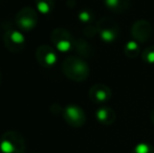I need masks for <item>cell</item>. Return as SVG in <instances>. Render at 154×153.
Segmentation results:
<instances>
[{"label": "cell", "mask_w": 154, "mask_h": 153, "mask_svg": "<svg viewBox=\"0 0 154 153\" xmlns=\"http://www.w3.org/2000/svg\"><path fill=\"white\" fill-rule=\"evenodd\" d=\"M142 59L147 64H154V46H149L142 53Z\"/></svg>", "instance_id": "e0dca14e"}, {"label": "cell", "mask_w": 154, "mask_h": 153, "mask_svg": "<svg viewBox=\"0 0 154 153\" xmlns=\"http://www.w3.org/2000/svg\"><path fill=\"white\" fill-rule=\"evenodd\" d=\"M25 142L17 131H8L0 139V151L2 153H24Z\"/></svg>", "instance_id": "7a4b0ae2"}, {"label": "cell", "mask_w": 154, "mask_h": 153, "mask_svg": "<svg viewBox=\"0 0 154 153\" xmlns=\"http://www.w3.org/2000/svg\"><path fill=\"white\" fill-rule=\"evenodd\" d=\"M38 12L31 6H24L16 14L15 23L19 31L31 32L38 24Z\"/></svg>", "instance_id": "277c9868"}, {"label": "cell", "mask_w": 154, "mask_h": 153, "mask_svg": "<svg viewBox=\"0 0 154 153\" xmlns=\"http://www.w3.org/2000/svg\"><path fill=\"white\" fill-rule=\"evenodd\" d=\"M95 118L99 123L108 126V125H111L114 123L116 115L113 109L110 107H100L95 112Z\"/></svg>", "instance_id": "8fae6325"}, {"label": "cell", "mask_w": 154, "mask_h": 153, "mask_svg": "<svg viewBox=\"0 0 154 153\" xmlns=\"http://www.w3.org/2000/svg\"><path fill=\"white\" fill-rule=\"evenodd\" d=\"M65 122L71 127L79 128L82 127L86 122V115L84 110L77 105H67L62 111Z\"/></svg>", "instance_id": "ba28073f"}, {"label": "cell", "mask_w": 154, "mask_h": 153, "mask_svg": "<svg viewBox=\"0 0 154 153\" xmlns=\"http://www.w3.org/2000/svg\"><path fill=\"white\" fill-rule=\"evenodd\" d=\"M105 5L108 10L114 13L126 12L130 8V0H104Z\"/></svg>", "instance_id": "7c38bea8"}, {"label": "cell", "mask_w": 154, "mask_h": 153, "mask_svg": "<svg viewBox=\"0 0 154 153\" xmlns=\"http://www.w3.org/2000/svg\"><path fill=\"white\" fill-rule=\"evenodd\" d=\"M36 10L43 16H47L54 11L56 6L55 0H35Z\"/></svg>", "instance_id": "4fadbf2b"}, {"label": "cell", "mask_w": 154, "mask_h": 153, "mask_svg": "<svg viewBox=\"0 0 154 153\" xmlns=\"http://www.w3.org/2000/svg\"><path fill=\"white\" fill-rule=\"evenodd\" d=\"M75 50H77V53L84 58H90V57H92V55H93V48L90 46L89 43L86 42L83 39L75 40Z\"/></svg>", "instance_id": "5bb4252c"}, {"label": "cell", "mask_w": 154, "mask_h": 153, "mask_svg": "<svg viewBox=\"0 0 154 153\" xmlns=\"http://www.w3.org/2000/svg\"><path fill=\"white\" fill-rule=\"evenodd\" d=\"M152 25L150 22L144 19L137 20L133 23L131 27V35L136 42L145 43L150 40L152 36Z\"/></svg>", "instance_id": "9c48e42d"}, {"label": "cell", "mask_w": 154, "mask_h": 153, "mask_svg": "<svg viewBox=\"0 0 154 153\" xmlns=\"http://www.w3.org/2000/svg\"><path fill=\"white\" fill-rule=\"evenodd\" d=\"M51 40L54 44V47L61 53H67L75 48V40L73 36L67 29L62 27H58L51 32Z\"/></svg>", "instance_id": "5b68a950"}, {"label": "cell", "mask_w": 154, "mask_h": 153, "mask_svg": "<svg viewBox=\"0 0 154 153\" xmlns=\"http://www.w3.org/2000/svg\"><path fill=\"white\" fill-rule=\"evenodd\" d=\"M85 35L87 37H93L95 34L97 33V26H93L92 24H89V25H86V29H85Z\"/></svg>", "instance_id": "d6986e66"}, {"label": "cell", "mask_w": 154, "mask_h": 153, "mask_svg": "<svg viewBox=\"0 0 154 153\" xmlns=\"http://www.w3.org/2000/svg\"><path fill=\"white\" fill-rule=\"evenodd\" d=\"M150 118H151V121H152V123L154 124V108L152 109V111H151V113H150Z\"/></svg>", "instance_id": "ffe728a7"}, {"label": "cell", "mask_w": 154, "mask_h": 153, "mask_svg": "<svg viewBox=\"0 0 154 153\" xmlns=\"http://www.w3.org/2000/svg\"><path fill=\"white\" fill-rule=\"evenodd\" d=\"M131 153H154V147L150 144L140 143L134 147Z\"/></svg>", "instance_id": "ac0fdd59"}, {"label": "cell", "mask_w": 154, "mask_h": 153, "mask_svg": "<svg viewBox=\"0 0 154 153\" xmlns=\"http://www.w3.org/2000/svg\"><path fill=\"white\" fill-rule=\"evenodd\" d=\"M125 56L130 59H134L140 55V44L135 40H131L126 43L125 48H124Z\"/></svg>", "instance_id": "9a60e30c"}, {"label": "cell", "mask_w": 154, "mask_h": 153, "mask_svg": "<svg viewBox=\"0 0 154 153\" xmlns=\"http://www.w3.org/2000/svg\"><path fill=\"white\" fill-rule=\"evenodd\" d=\"M3 43L11 53H20L25 47V36L19 29H8L3 34Z\"/></svg>", "instance_id": "8992f818"}, {"label": "cell", "mask_w": 154, "mask_h": 153, "mask_svg": "<svg viewBox=\"0 0 154 153\" xmlns=\"http://www.w3.org/2000/svg\"><path fill=\"white\" fill-rule=\"evenodd\" d=\"M62 72L64 76L75 82L85 81L89 76L88 64L82 58L70 56L62 62Z\"/></svg>", "instance_id": "6da1fadb"}, {"label": "cell", "mask_w": 154, "mask_h": 153, "mask_svg": "<svg viewBox=\"0 0 154 153\" xmlns=\"http://www.w3.org/2000/svg\"><path fill=\"white\" fill-rule=\"evenodd\" d=\"M78 18H79V21L81 23H83L85 25H89L92 23L94 14H93V12L90 8H83L78 14Z\"/></svg>", "instance_id": "2e32d148"}, {"label": "cell", "mask_w": 154, "mask_h": 153, "mask_svg": "<svg viewBox=\"0 0 154 153\" xmlns=\"http://www.w3.org/2000/svg\"><path fill=\"white\" fill-rule=\"evenodd\" d=\"M2 83V75H1V72H0V85Z\"/></svg>", "instance_id": "44dd1931"}, {"label": "cell", "mask_w": 154, "mask_h": 153, "mask_svg": "<svg viewBox=\"0 0 154 153\" xmlns=\"http://www.w3.org/2000/svg\"><path fill=\"white\" fill-rule=\"evenodd\" d=\"M36 59L40 66L44 68H51L57 64L58 55L54 47L47 44H42L37 47Z\"/></svg>", "instance_id": "52a82bcc"}, {"label": "cell", "mask_w": 154, "mask_h": 153, "mask_svg": "<svg viewBox=\"0 0 154 153\" xmlns=\"http://www.w3.org/2000/svg\"><path fill=\"white\" fill-rule=\"evenodd\" d=\"M88 96L93 103H105L111 99L112 92L108 86L104 84H95L89 89Z\"/></svg>", "instance_id": "30bf717a"}, {"label": "cell", "mask_w": 154, "mask_h": 153, "mask_svg": "<svg viewBox=\"0 0 154 153\" xmlns=\"http://www.w3.org/2000/svg\"><path fill=\"white\" fill-rule=\"evenodd\" d=\"M100 38L106 43H112L120 36V25L111 17H103L97 23Z\"/></svg>", "instance_id": "3957f363"}]
</instances>
